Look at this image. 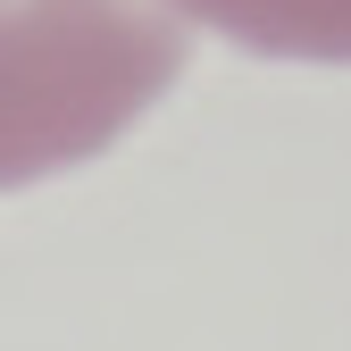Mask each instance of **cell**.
Listing matches in <instances>:
<instances>
[{"label": "cell", "mask_w": 351, "mask_h": 351, "mask_svg": "<svg viewBox=\"0 0 351 351\" xmlns=\"http://www.w3.org/2000/svg\"><path fill=\"white\" fill-rule=\"evenodd\" d=\"M201 9L268 51H351V0H201Z\"/></svg>", "instance_id": "2"}, {"label": "cell", "mask_w": 351, "mask_h": 351, "mask_svg": "<svg viewBox=\"0 0 351 351\" xmlns=\"http://www.w3.org/2000/svg\"><path fill=\"white\" fill-rule=\"evenodd\" d=\"M167 34L134 0H0V134H67L134 101Z\"/></svg>", "instance_id": "1"}]
</instances>
